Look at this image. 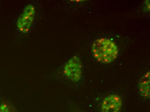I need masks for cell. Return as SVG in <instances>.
<instances>
[{
  "mask_svg": "<svg viewBox=\"0 0 150 112\" xmlns=\"http://www.w3.org/2000/svg\"><path fill=\"white\" fill-rule=\"evenodd\" d=\"M91 51L95 58L99 62L109 63L112 62L118 56L117 46L112 40L101 38L92 44Z\"/></svg>",
  "mask_w": 150,
  "mask_h": 112,
  "instance_id": "1",
  "label": "cell"
},
{
  "mask_svg": "<svg viewBox=\"0 0 150 112\" xmlns=\"http://www.w3.org/2000/svg\"><path fill=\"white\" fill-rule=\"evenodd\" d=\"M35 14V8L29 4L24 8L17 21V29L19 32L25 34L29 32L33 24Z\"/></svg>",
  "mask_w": 150,
  "mask_h": 112,
  "instance_id": "2",
  "label": "cell"
},
{
  "mask_svg": "<svg viewBox=\"0 0 150 112\" xmlns=\"http://www.w3.org/2000/svg\"><path fill=\"white\" fill-rule=\"evenodd\" d=\"M82 68L80 59L77 56H74L65 65L64 73L71 81L78 82L82 77Z\"/></svg>",
  "mask_w": 150,
  "mask_h": 112,
  "instance_id": "3",
  "label": "cell"
},
{
  "mask_svg": "<svg viewBox=\"0 0 150 112\" xmlns=\"http://www.w3.org/2000/svg\"><path fill=\"white\" fill-rule=\"evenodd\" d=\"M122 101L118 95L111 94L105 97L101 104L102 112H120Z\"/></svg>",
  "mask_w": 150,
  "mask_h": 112,
  "instance_id": "4",
  "label": "cell"
},
{
  "mask_svg": "<svg viewBox=\"0 0 150 112\" xmlns=\"http://www.w3.org/2000/svg\"><path fill=\"white\" fill-rule=\"evenodd\" d=\"M139 93L144 97H150V72L145 74L142 78L139 85Z\"/></svg>",
  "mask_w": 150,
  "mask_h": 112,
  "instance_id": "5",
  "label": "cell"
},
{
  "mask_svg": "<svg viewBox=\"0 0 150 112\" xmlns=\"http://www.w3.org/2000/svg\"><path fill=\"white\" fill-rule=\"evenodd\" d=\"M0 112H13L10 107L7 104H2L0 106Z\"/></svg>",
  "mask_w": 150,
  "mask_h": 112,
  "instance_id": "6",
  "label": "cell"
}]
</instances>
